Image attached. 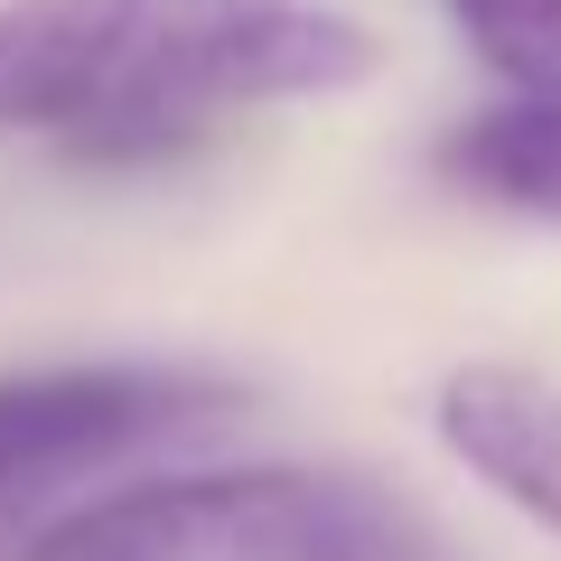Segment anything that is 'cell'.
Returning a JSON list of instances; mask_svg holds the SVG:
<instances>
[{"mask_svg":"<svg viewBox=\"0 0 561 561\" xmlns=\"http://www.w3.org/2000/svg\"><path fill=\"white\" fill-rule=\"evenodd\" d=\"M383 38L328 0H0V131L169 160L253 103L346 94Z\"/></svg>","mask_w":561,"mask_h":561,"instance_id":"6da1fadb","label":"cell"},{"mask_svg":"<svg viewBox=\"0 0 561 561\" xmlns=\"http://www.w3.org/2000/svg\"><path fill=\"white\" fill-rule=\"evenodd\" d=\"M20 561H431L402 505L337 468H187L57 515Z\"/></svg>","mask_w":561,"mask_h":561,"instance_id":"7a4b0ae2","label":"cell"},{"mask_svg":"<svg viewBox=\"0 0 561 561\" xmlns=\"http://www.w3.org/2000/svg\"><path fill=\"white\" fill-rule=\"evenodd\" d=\"M234 383L179 375V365H28L0 375V505L76 486L94 468L160 449L197 421L234 412Z\"/></svg>","mask_w":561,"mask_h":561,"instance_id":"3957f363","label":"cell"},{"mask_svg":"<svg viewBox=\"0 0 561 561\" xmlns=\"http://www.w3.org/2000/svg\"><path fill=\"white\" fill-rule=\"evenodd\" d=\"M440 449L478 486H496L524 524L561 534V383L534 365H459L431 402Z\"/></svg>","mask_w":561,"mask_h":561,"instance_id":"277c9868","label":"cell"},{"mask_svg":"<svg viewBox=\"0 0 561 561\" xmlns=\"http://www.w3.org/2000/svg\"><path fill=\"white\" fill-rule=\"evenodd\" d=\"M440 179L505 206V216L561 225V94H515V103L468 113L440 140Z\"/></svg>","mask_w":561,"mask_h":561,"instance_id":"5b68a950","label":"cell"},{"mask_svg":"<svg viewBox=\"0 0 561 561\" xmlns=\"http://www.w3.org/2000/svg\"><path fill=\"white\" fill-rule=\"evenodd\" d=\"M478 66L515 94H561V0H449Z\"/></svg>","mask_w":561,"mask_h":561,"instance_id":"8992f818","label":"cell"}]
</instances>
